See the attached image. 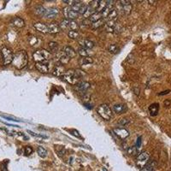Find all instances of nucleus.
Returning <instances> with one entry per match:
<instances>
[{
    "label": "nucleus",
    "mask_w": 171,
    "mask_h": 171,
    "mask_svg": "<svg viewBox=\"0 0 171 171\" xmlns=\"http://www.w3.org/2000/svg\"><path fill=\"white\" fill-rule=\"evenodd\" d=\"M28 62V53L25 51H20L17 52L14 54L12 64L14 65V67L17 69H22L27 66Z\"/></svg>",
    "instance_id": "nucleus-1"
},
{
    "label": "nucleus",
    "mask_w": 171,
    "mask_h": 171,
    "mask_svg": "<svg viewBox=\"0 0 171 171\" xmlns=\"http://www.w3.org/2000/svg\"><path fill=\"white\" fill-rule=\"evenodd\" d=\"M85 76L83 71L81 70H76V69H68L65 72L64 79L67 82L71 85H76L80 82V80Z\"/></svg>",
    "instance_id": "nucleus-2"
},
{
    "label": "nucleus",
    "mask_w": 171,
    "mask_h": 171,
    "mask_svg": "<svg viewBox=\"0 0 171 171\" xmlns=\"http://www.w3.org/2000/svg\"><path fill=\"white\" fill-rule=\"evenodd\" d=\"M51 56L52 54L46 50H38L33 53V58L36 63H43V62L49 61L51 59Z\"/></svg>",
    "instance_id": "nucleus-3"
},
{
    "label": "nucleus",
    "mask_w": 171,
    "mask_h": 171,
    "mask_svg": "<svg viewBox=\"0 0 171 171\" xmlns=\"http://www.w3.org/2000/svg\"><path fill=\"white\" fill-rule=\"evenodd\" d=\"M97 112L105 121H110L112 118V116H113V113H112L111 108L109 107L107 104H105V103L101 104V105H99V107L97 108Z\"/></svg>",
    "instance_id": "nucleus-4"
},
{
    "label": "nucleus",
    "mask_w": 171,
    "mask_h": 171,
    "mask_svg": "<svg viewBox=\"0 0 171 171\" xmlns=\"http://www.w3.org/2000/svg\"><path fill=\"white\" fill-rule=\"evenodd\" d=\"M1 56L4 61V65H8V64H11L13 61V57H14V54L10 49L7 47H4L1 50Z\"/></svg>",
    "instance_id": "nucleus-5"
},
{
    "label": "nucleus",
    "mask_w": 171,
    "mask_h": 171,
    "mask_svg": "<svg viewBox=\"0 0 171 171\" xmlns=\"http://www.w3.org/2000/svg\"><path fill=\"white\" fill-rule=\"evenodd\" d=\"M59 27L60 28L63 29V30L68 29L69 31H71V30H77V29H78V25H77V23H76L75 21L67 20V19L63 21L60 23Z\"/></svg>",
    "instance_id": "nucleus-6"
},
{
    "label": "nucleus",
    "mask_w": 171,
    "mask_h": 171,
    "mask_svg": "<svg viewBox=\"0 0 171 171\" xmlns=\"http://www.w3.org/2000/svg\"><path fill=\"white\" fill-rule=\"evenodd\" d=\"M64 14L67 20L74 21L79 17V14L77 12L75 11L74 10H72L71 7H66V8H64Z\"/></svg>",
    "instance_id": "nucleus-7"
},
{
    "label": "nucleus",
    "mask_w": 171,
    "mask_h": 171,
    "mask_svg": "<svg viewBox=\"0 0 171 171\" xmlns=\"http://www.w3.org/2000/svg\"><path fill=\"white\" fill-rule=\"evenodd\" d=\"M72 10H74L75 11L77 12L79 15H82L86 12L87 9V4H84L82 2H80V1H77V3L74 4L73 6H71Z\"/></svg>",
    "instance_id": "nucleus-8"
},
{
    "label": "nucleus",
    "mask_w": 171,
    "mask_h": 171,
    "mask_svg": "<svg viewBox=\"0 0 171 171\" xmlns=\"http://www.w3.org/2000/svg\"><path fill=\"white\" fill-rule=\"evenodd\" d=\"M118 6L121 9V10L124 12L126 15H129L132 10V4L130 1H119L118 2Z\"/></svg>",
    "instance_id": "nucleus-9"
},
{
    "label": "nucleus",
    "mask_w": 171,
    "mask_h": 171,
    "mask_svg": "<svg viewBox=\"0 0 171 171\" xmlns=\"http://www.w3.org/2000/svg\"><path fill=\"white\" fill-rule=\"evenodd\" d=\"M113 132L116 136H118L120 139H125L129 136V132L124 127H115L113 128Z\"/></svg>",
    "instance_id": "nucleus-10"
},
{
    "label": "nucleus",
    "mask_w": 171,
    "mask_h": 171,
    "mask_svg": "<svg viewBox=\"0 0 171 171\" xmlns=\"http://www.w3.org/2000/svg\"><path fill=\"white\" fill-rule=\"evenodd\" d=\"M65 72H66L65 68H64V65H62V64H56L52 68V74L54 76H59V77H63L64 76V74H65Z\"/></svg>",
    "instance_id": "nucleus-11"
},
{
    "label": "nucleus",
    "mask_w": 171,
    "mask_h": 171,
    "mask_svg": "<svg viewBox=\"0 0 171 171\" xmlns=\"http://www.w3.org/2000/svg\"><path fill=\"white\" fill-rule=\"evenodd\" d=\"M59 10L56 8H51L49 10H46V12L45 14L44 17L46 19H54L56 16L59 15Z\"/></svg>",
    "instance_id": "nucleus-12"
},
{
    "label": "nucleus",
    "mask_w": 171,
    "mask_h": 171,
    "mask_svg": "<svg viewBox=\"0 0 171 171\" xmlns=\"http://www.w3.org/2000/svg\"><path fill=\"white\" fill-rule=\"evenodd\" d=\"M148 160H149V154L146 151L139 153L138 157H137V163L139 165H141V166H143L144 164L147 163Z\"/></svg>",
    "instance_id": "nucleus-13"
},
{
    "label": "nucleus",
    "mask_w": 171,
    "mask_h": 171,
    "mask_svg": "<svg viewBox=\"0 0 171 171\" xmlns=\"http://www.w3.org/2000/svg\"><path fill=\"white\" fill-rule=\"evenodd\" d=\"M56 56L57 60H58V62L60 63V64H67L69 62V60H70V58L63 51L56 52Z\"/></svg>",
    "instance_id": "nucleus-14"
},
{
    "label": "nucleus",
    "mask_w": 171,
    "mask_h": 171,
    "mask_svg": "<svg viewBox=\"0 0 171 171\" xmlns=\"http://www.w3.org/2000/svg\"><path fill=\"white\" fill-rule=\"evenodd\" d=\"M90 88V83L87 81H80L78 84H76V91L79 92H86Z\"/></svg>",
    "instance_id": "nucleus-15"
},
{
    "label": "nucleus",
    "mask_w": 171,
    "mask_h": 171,
    "mask_svg": "<svg viewBox=\"0 0 171 171\" xmlns=\"http://www.w3.org/2000/svg\"><path fill=\"white\" fill-rule=\"evenodd\" d=\"M36 68L42 74H45L49 72V65H48V61L43 62V63H36Z\"/></svg>",
    "instance_id": "nucleus-16"
},
{
    "label": "nucleus",
    "mask_w": 171,
    "mask_h": 171,
    "mask_svg": "<svg viewBox=\"0 0 171 171\" xmlns=\"http://www.w3.org/2000/svg\"><path fill=\"white\" fill-rule=\"evenodd\" d=\"M127 107L124 103H116L113 106V111L116 114H123L124 112L127 111Z\"/></svg>",
    "instance_id": "nucleus-17"
},
{
    "label": "nucleus",
    "mask_w": 171,
    "mask_h": 171,
    "mask_svg": "<svg viewBox=\"0 0 171 171\" xmlns=\"http://www.w3.org/2000/svg\"><path fill=\"white\" fill-rule=\"evenodd\" d=\"M79 45H80V47L87 48L91 50V48L94 47V43L91 41V40H87V39H81L79 40Z\"/></svg>",
    "instance_id": "nucleus-18"
},
{
    "label": "nucleus",
    "mask_w": 171,
    "mask_h": 171,
    "mask_svg": "<svg viewBox=\"0 0 171 171\" xmlns=\"http://www.w3.org/2000/svg\"><path fill=\"white\" fill-rule=\"evenodd\" d=\"M47 28L48 33H52V34L57 33H59L60 30H61L60 27L57 25V23H56V22H52V23L48 24Z\"/></svg>",
    "instance_id": "nucleus-19"
},
{
    "label": "nucleus",
    "mask_w": 171,
    "mask_h": 171,
    "mask_svg": "<svg viewBox=\"0 0 171 171\" xmlns=\"http://www.w3.org/2000/svg\"><path fill=\"white\" fill-rule=\"evenodd\" d=\"M33 27H34L36 30H38L39 32L43 33H48V28L46 24L41 23V22H38V23L34 24Z\"/></svg>",
    "instance_id": "nucleus-20"
},
{
    "label": "nucleus",
    "mask_w": 171,
    "mask_h": 171,
    "mask_svg": "<svg viewBox=\"0 0 171 171\" xmlns=\"http://www.w3.org/2000/svg\"><path fill=\"white\" fill-rule=\"evenodd\" d=\"M11 24L13 26H15L16 28H23L24 25H25V22H24V21L21 17H15V18L12 19Z\"/></svg>",
    "instance_id": "nucleus-21"
},
{
    "label": "nucleus",
    "mask_w": 171,
    "mask_h": 171,
    "mask_svg": "<svg viewBox=\"0 0 171 171\" xmlns=\"http://www.w3.org/2000/svg\"><path fill=\"white\" fill-rule=\"evenodd\" d=\"M158 111H159V104L158 103H152L149 107L150 115H152V116H155V115H157Z\"/></svg>",
    "instance_id": "nucleus-22"
},
{
    "label": "nucleus",
    "mask_w": 171,
    "mask_h": 171,
    "mask_svg": "<svg viewBox=\"0 0 171 171\" xmlns=\"http://www.w3.org/2000/svg\"><path fill=\"white\" fill-rule=\"evenodd\" d=\"M63 52H64L69 58L75 57L76 55V52H75L74 48H72L71 46H65V47L64 48V51H63Z\"/></svg>",
    "instance_id": "nucleus-23"
},
{
    "label": "nucleus",
    "mask_w": 171,
    "mask_h": 171,
    "mask_svg": "<svg viewBox=\"0 0 171 171\" xmlns=\"http://www.w3.org/2000/svg\"><path fill=\"white\" fill-rule=\"evenodd\" d=\"M102 18H103V17H102V14H101V13L95 12V13H93V14L88 18V20L90 21L91 23H93V22H96V21H98L101 20Z\"/></svg>",
    "instance_id": "nucleus-24"
},
{
    "label": "nucleus",
    "mask_w": 171,
    "mask_h": 171,
    "mask_svg": "<svg viewBox=\"0 0 171 171\" xmlns=\"http://www.w3.org/2000/svg\"><path fill=\"white\" fill-rule=\"evenodd\" d=\"M117 15H118V12L114 8L110 12V14L106 17V21H117Z\"/></svg>",
    "instance_id": "nucleus-25"
},
{
    "label": "nucleus",
    "mask_w": 171,
    "mask_h": 171,
    "mask_svg": "<svg viewBox=\"0 0 171 171\" xmlns=\"http://www.w3.org/2000/svg\"><path fill=\"white\" fill-rule=\"evenodd\" d=\"M79 63L81 65H87V64H92L93 60L91 56H81L79 60Z\"/></svg>",
    "instance_id": "nucleus-26"
},
{
    "label": "nucleus",
    "mask_w": 171,
    "mask_h": 171,
    "mask_svg": "<svg viewBox=\"0 0 171 171\" xmlns=\"http://www.w3.org/2000/svg\"><path fill=\"white\" fill-rule=\"evenodd\" d=\"M78 53L81 56H90V55L91 54V50L87 49V48L79 47V49H78Z\"/></svg>",
    "instance_id": "nucleus-27"
},
{
    "label": "nucleus",
    "mask_w": 171,
    "mask_h": 171,
    "mask_svg": "<svg viewBox=\"0 0 171 171\" xmlns=\"http://www.w3.org/2000/svg\"><path fill=\"white\" fill-rule=\"evenodd\" d=\"M34 12L37 16H44L45 12H46V10L45 8H44L42 5H38L36 6V8L34 9Z\"/></svg>",
    "instance_id": "nucleus-28"
},
{
    "label": "nucleus",
    "mask_w": 171,
    "mask_h": 171,
    "mask_svg": "<svg viewBox=\"0 0 171 171\" xmlns=\"http://www.w3.org/2000/svg\"><path fill=\"white\" fill-rule=\"evenodd\" d=\"M95 12L96 11L94 9L91 8L90 5H87V9L86 12L83 14V17L85 18V19H87V18H89V17H90L93 13H95Z\"/></svg>",
    "instance_id": "nucleus-29"
},
{
    "label": "nucleus",
    "mask_w": 171,
    "mask_h": 171,
    "mask_svg": "<svg viewBox=\"0 0 171 171\" xmlns=\"http://www.w3.org/2000/svg\"><path fill=\"white\" fill-rule=\"evenodd\" d=\"M37 153L42 158H45V157H47V151L44 147H42V146H39L37 148Z\"/></svg>",
    "instance_id": "nucleus-30"
},
{
    "label": "nucleus",
    "mask_w": 171,
    "mask_h": 171,
    "mask_svg": "<svg viewBox=\"0 0 171 171\" xmlns=\"http://www.w3.org/2000/svg\"><path fill=\"white\" fill-rule=\"evenodd\" d=\"M154 167H155V163H154V162H151V163L146 164V165L140 169V171H153Z\"/></svg>",
    "instance_id": "nucleus-31"
},
{
    "label": "nucleus",
    "mask_w": 171,
    "mask_h": 171,
    "mask_svg": "<svg viewBox=\"0 0 171 171\" xmlns=\"http://www.w3.org/2000/svg\"><path fill=\"white\" fill-rule=\"evenodd\" d=\"M106 4H107V1H103V0L99 1V6H98V8L96 10V12L101 13L104 10V8L106 7Z\"/></svg>",
    "instance_id": "nucleus-32"
},
{
    "label": "nucleus",
    "mask_w": 171,
    "mask_h": 171,
    "mask_svg": "<svg viewBox=\"0 0 171 171\" xmlns=\"http://www.w3.org/2000/svg\"><path fill=\"white\" fill-rule=\"evenodd\" d=\"M103 24H104V21L103 19H101V20L98 21H96V22H93V23L91 24V28L92 29H98V28H101L102 26H103Z\"/></svg>",
    "instance_id": "nucleus-33"
},
{
    "label": "nucleus",
    "mask_w": 171,
    "mask_h": 171,
    "mask_svg": "<svg viewBox=\"0 0 171 171\" xmlns=\"http://www.w3.org/2000/svg\"><path fill=\"white\" fill-rule=\"evenodd\" d=\"M68 38H70L72 40H76L80 36V33L77 30H71V31H68Z\"/></svg>",
    "instance_id": "nucleus-34"
},
{
    "label": "nucleus",
    "mask_w": 171,
    "mask_h": 171,
    "mask_svg": "<svg viewBox=\"0 0 171 171\" xmlns=\"http://www.w3.org/2000/svg\"><path fill=\"white\" fill-rule=\"evenodd\" d=\"M48 46H49V49L51 50V52H58V51H57V49H58V45H57L56 42H54V41L50 42V43L48 44Z\"/></svg>",
    "instance_id": "nucleus-35"
},
{
    "label": "nucleus",
    "mask_w": 171,
    "mask_h": 171,
    "mask_svg": "<svg viewBox=\"0 0 171 171\" xmlns=\"http://www.w3.org/2000/svg\"><path fill=\"white\" fill-rule=\"evenodd\" d=\"M127 154L133 156L137 155V154H138V148L136 147V146L127 148Z\"/></svg>",
    "instance_id": "nucleus-36"
},
{
    "label": "nucleus",
    "mask_w": 171,
    "mask_h": 171,
    "mask_svg": "<svg viewBox=\"0 0 171 171\" xmlns=\"http://www.w3.org/2000/svg\"><path fill=\"white\" fill-rule=\"evenodd\" d=\"M108 50H109V52H111V53H116V52H118L119 48H118V46H117L116 45L112 44V45H109Z\"/></svg>",
    "instance_id": "nucleus-37"
},
{
    "label": "nucleus",
    "mask_w": 171,
    "mask_h": 171,
    "mask_svg": "<svg viewBox=\"0 0 171 171\" xmlns=\"http://www.w3.org/2000/svg\"><path fill=\"white\" fill-rule=\"evenodd\" d=\"M56 151L57 153V155L59 157H63L65 154V148L64 146H56Z\"/></svg>",
    "instance_id": "nucleus-38"
},
{
    "label": "nucleus",
    "mask_w": 171,
    "mask_h": 171,
    "mask_svg": "<svg viewBox=\"0 0 171 171\" xmlns=\"http://www.w3.org/2000/svg\"><path fill=\"white\" fill-rule=\"evenodd\" d=\"M38 42H39V39L34 37V36H32V37L29 38V44H30V45L34 46L35 45L38 44Z\"/></svg>",
    "instance_id": "nucleus-39"
},
{
    "label": "nucleus",
    "mask_w": 171,
    "mask_h": 171,
    "mask_svg": "<svg viewBox=\"0 0 171 171\" xmlns=\"http://www.w3.org/2000/svg\"><path fill=\"white\" fill-rule=\"evenodd\" d=\"M24 153L26 156H29L31 155L33 153V148L30 147V146H26L25 147V150H24Z\"/></svg>",
    "instance_id": "nucleus-40"
},
{
    "label": "nucleus",
    "mask_w": 171,
    "mask_h": 171,
    "mask_svg": "<svg viewBox=\"0 0 171 171\" xmlns=\"http://www.w3.org/2000/svg\"><path fill=\"white\" fill-rule=\"evenodd\" d=\"M129 122H130V121L128 119H125V118H123V119H120L119 121H118V124L121 125V126H125V125H127V124H128Z\"/></svg>",
    "instance_id": "nucleus-41"
},
{
    "label": "nucleus",
    "mask_w": 171,
    "mask_h": 171,
    "mask_svg": "<svg viewBox=\"0 0 171 171\" xmlns=\"http://www.w3.org/2000/svg\"><path fill=\"white\" fill-rule=\"evenodd\" d=\"M64 3H66V4H68V5H70V7L73 6L76 3H77L76 0H64Z\"/></svg>",
    "instance_id": "nucleus-42"
},
{
    "label": "nucleus",
    "mask_w": 171,
    "mask_h": 171,
    "mask_svg": "<svg viewBox=\"0 0 171 171\" xmlns=\"http://www.w3.org/2000/svg\"><path fill=\"white\" fill-rule=\"evenodd\" d=\"M28 132L31 134V135L34 136V137H41V138H47V136H44V135H40V134H36L35 133H33V132L30 131V130H28Z\"/></svg>",
    "instance_id": "nucleus-43"
},
{
    "label": "nucleus",
    "mask_w": 171,
    "mask_h": 171,
    "mask_svg": "<svg viewBox=\"0 0 171 171\" xmlns=\"http://www.w3.org/2000/svg\"><path fill=\"white\" fill-rule=\"evenodd\" d=\"M3 118H4V119H7L9 120V121H13V122H21L20 120H16L15 119V118H12V117H9V116H6V115H1Z\"/></svg>",
    "instance_id": "nucleus-44"
},
{
    "label": "nucleus",
    "mask_w": 171,
    "mask_h": 171,
    "mask_svg": "<svg viewBox=\"0 0 171 171\" xmlns=\"http://www.w3.org/2000/svg\"><path fill=\"white\" fill-rule=\"evenodd\" d=\"M135 146L138 148V149H139V148L141 146V137H138V139H137V141H136Z\"/></svg>",
    "instance_id": "nucleus-45"
},
{
    "label": "nucleus",
    "mask_w": 171,
    "mask_h": 171,
    "mask_svg": "<svg viewBox=\"0 0 171 171\" xmlns=\"http://www.w3.org/2000/svg\"><path fill=\"white\" fill-rule=\"evenodd\" d=\"M79 133H78V131H76V130H72V134L73 135H75V136H76L77 138H80V134H78Z\"/></svg>",
    "instance_id": "nucleus-46"
},
{
    "label": "nucleus",
    "mask_w": 171,
    "mask_h": 171,
    "mask_svg": "<svg viewBox=\"0 0 171 171\" xmlns=\"http://www.w3.org/2000/svg\"><path fill=\"white\" fill-rule=\"evenodd\" d=\"M169 92H170V90H167V91H162V92H160L159 95H165V94H168V93H169Z\"/></svg>",
    "instance_id": "nucleus-47"
},
{
    "label": "nucleus",
    "mask_w": 171,
    "mask_h": 171,
    "mask_svg": "<svg viewBox=\"0 0 171 171\" xmlns=\"http://www.w3.org/2000/svg\"><path fill=\"white\" fill-rule=\"evenodd\" d=\"M169 104H170V101L169 100H165L164 101V105L168 107V106H169Z\"/></svg>",
    "instance_id": "nucleus-48"
},
{
    "label": "nucleus",
    "mask_w": 171,
    "mask_h": 171,
    "mask_svg": "<svg viewBox=\"0 0 171 171\" xmlns=\"http://www.w3.org/2000/svg\"><path fill=\"white\" fill-rule=\"evenodd\" d=\"M103 171H107V170H106V169H104V168H103Z\"/></svg>",
    "instance_id": "nucleus-49"
}]
</instances>
